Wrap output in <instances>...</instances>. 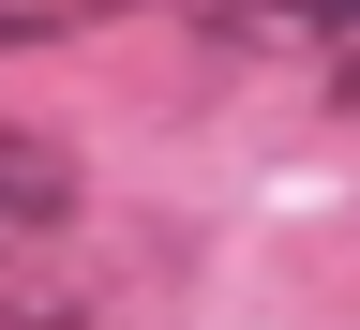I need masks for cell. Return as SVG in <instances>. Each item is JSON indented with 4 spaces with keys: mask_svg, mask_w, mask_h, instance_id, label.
Returning a JSON list of instances; mask_svg holds the SVG:
<instances>
[{
    "mask_svg": "<svg viewBox=\"0 0 360 330\" xmlns=\"http://www.w3.org/2000/svg\"><path fill=\"white\" fill-rule=\"evenodd\" d=\"M75 210H90L75 151H60L45 120H0V270H30L45 241H75Z\"/></svg>",
    "mask_w": 360,
    "mask_h": 330,
    "instance_id": "cell-1",
    "label": "cell"
},
{
    "mask_svg": "<svg viewBox=\"0 0 360 330\" xmlns=\"http://www.w3.org/2000/svg\"><path fill=\"white\" fill-rule=\"evenodd\" d=\"M195 30L240 45V61H300V75H330L345 45H360V0H195Z\"/></svg>",
    "mask_w": 360,
    "mask_h": 330,
    "instance_id": "cell-2",
    "label": "cell"
},
{
    "mask_svg": "<svg viewBox=\"0 0 360 330\" xmlns=\"http://www.w3.org/2000/svg\"><path fill=\"white\" fill-rule=\"evenodd\" d=\"M315 90H330V106H345V120H360V45H345V61H330V75H315Z\"/></svg>",
    "mask_w": 360,
    "mask_h": 330,
    "instance_id": "cell-3",
    "label": "cell"
}]
</instances>
